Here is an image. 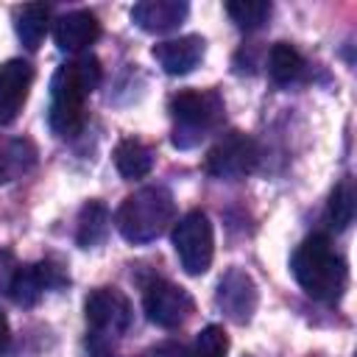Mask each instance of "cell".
Here are the masks:
<instances>
[{
  "label": "cell",
  "mask_w": 357,
  "mask_h": 357,
  "mask_svg": "<svg viewBox=\"0 0 357 357\" xmlns=\"http://www.w3.org/2000/svg\"><path fill=\"white\" fill-rule=\"evenodd\" d=\"M190 6L181 0H142L131 6V20L148 33H165L184 22Z\"/></svg>",
  "instance_id": "cell-14"
},
{
  "label": "cell",
  "mask_w": 357,
  "mask_h": 357,
  "mask_svg": "<svg viewBox=\"0 0 357 357\" xmlns=\"http://www.w3.org/2000/svg\"><path fill=\"white\" fill-rule=\"evenodd\" d=\"M100 36V22L92 11H70L61 14L53 25V39L64 53H81Z\"/></svg>",
  "instance_id": "cell-13"
},
{
  "label": "cell",
  "mask_w": 357,
  "mask_h": 357,
  "mask_svg": "<svg viewBox=\"0 0 357 357\" xmlns=\"http://www.w3.org/2000/svg\"><path fill=\"white\" fill-rule=\"evenodd\" d=\"M259 162V148L257 142L243 134V131H226L206 153L204 167L209 176L223 178V181H240L245 178Z\"/></svg>",
  "instance_id": "cell-7"
},
{
  "label": "cell",
  "mask_w": 357,
  "mask_h": 357,
  "mask_svg": "<svg viewBox=\"0 0 357 357\" xmlns=\"http://www.w3.org/2000/svg\"><path fill=\"white\" fill-rule=\"evenodd\" d=\"M8 346H11V329H8L6 315L0 312V357H6V354H8Z\"/></svg>",
  "instance_id": "cell-25"
},
{
  "label": "cell",
  "mask_w": 357,
  "mask_h": 357,
  "mask_svg": "<svg viewBox=\"0 0 357 357\" xmlns=\"http://www.w3.org/2000/svg\"><path fill=\"white\" fill-rule=\"evenodd\" d=\"M290 271L298 282V287L324 304H335L343 290H346V262L340 259V254L332 248L326 234H312L307 237L290 259Z\"/></svg>",
  "instance_id": "cell-2"
},
{
  "label": "cell",
  "mask_w": 357,
  "mask_h": 357,
  "mask_svg": "<svg viewBox=\"0 0 357 357\" xmlns=\"http://www.w3.org/2000/svg\"><path fill=\"white\" fill-rule=\"evenodd\" d=\"M215 301L226 312V318H231L234 324H248L257 310L259 293H257L254 279L243 268H229L218 282Z\"/></svg>",
  "instance_id": "cell-9"
},
{
  "label": "cell",
  "mask_w": 357,
  "mask_h": 357,
  "mask_svg": "<svg viewBox=\"0 0 357 357\" xmlns=\"http://www.w3.org/2000/svg\"><path fill=\"white\" fill-rule=\"evenodd\" d=\"M142 307H145V315L151 324H156L162 329H176L192 315L195 304H192V296L181 284H173L167 279H153L145 287Z\"/></svg>",
  "instance_id": "cell-8"
},
{
  "label": "cell",
  "mask_w": 357,
  "mask_h": 357,
  "mask_svg": "<svg viewBox=\"0 0 357 357\" xmlns=\"http://www.w3.org/2000/svg\"><path fill=\"white\" fill-rule=\"evenodd\" d=\"M109 231V209L100 201H86L84 209L78 212V226H75V240L81 248H92L103 243Z\"/></svg>",
  "instance_id": "cell-19"
},
{
  "label": "cell",
  "mask_w": 357,
  "mask_h": 357,
  "mask_svg": "<svg viewBox=\"0 0 357 357\" xmlns=\"http://www.w3.org/2000/svg\"><path fill=\"white\" fill-rule=\"evenodd\" d=\"M223 98L215 89H184L170 98L173 117V145L187 151L195 148L204 137L220 128L223 123Z\"/></svg>",
  "instance_id": "cell-4"
},
{
  "label": "cell",
  "mask_w": 357,
  "mask_h": 357,
  "mask_svg": "<svg viewBox=\"0 0 357 357\" xmlns=\"http://www.w3.org/2000/svg\"><path fill=\"white\" fill-rule=\"evenodd\" d=\"M67 284V273L59 262L45 259V262H33V265H22L11 282L8 296L20 304V307H33L47 290H56Z\"/></svg>",
  "instance_id": "cell-10"
},
{
  "label": "cell",
  "mask_w": 357,
  "mask_h": 357,
  "mask_svg": "<svg viewBox=\"0 0 357 357\" xmlns=\"http://www.w3.org/2000/svg\"><path fill=\"white\" fill-rule=\"evenodd\" d=\"M173 248L190 276H201L209 271L215 257V234L209 218L201 209H192L178 218V223L173 226Z\"/></svg>",
  "instance_id": "cell-6"
},
{
  "label": "cell",
  "mask_w": 357,
  "mask_h": 357,
  "mask_svg": "<svg viewBox=\"0 0 357 357\" xmlns=\"http://www.w3.org/2000/svg\"><path fill=\"white\" fill-rule=\"evenodd\" d=\"M36 162V145L31 139H6L0 142V184L20 178Z\"/></svg>",
  "instance_id": "cell-16"
},
{
  "label": "cell",
  "mask_w": 357,
  "mask_h": 357,
  "mask_svg": "<svg viewBox=\"0 0 357 357\" xmlns=\"http://www.w3.org/2000/svg\"><path fill=\"white\" fill-rule=\"evenodd\" d=\"M354 209H357V192H354V181L343 178L332 195H329V220L335 229H349V223L354 220Z\"/></svg>",
  "instance_id": "cell-20"
},
{
  "label": "cell",
  "mask_w": 357,
  "mask_h": 357,
  "mask_svg": "<svg viewBox=\"0 0 357 357\" xmlns=\"http://www.w3.org/2000/svg\"><path fill=\"white\" fill-rule=\"evenodd\" d=\"M226 354H229V335L218 324L204 326L190 351V357H226Z\"/></svg>",
  "instance_id": "cell-22"
},
{
  "label": "cell",
  "mask_w": 357,
  "mask_h": 357,
  "mask_svg": "<svg viewBox=\"0 0 357 357\" xmlns=\"http://www.w3.org/2000/svg\"><path fill=\"white\" fill-rule=\"evenodd\" d=\"M17 271H20V265H17L14 254L8 248H0V293L11 290V282H14Z\"/></svg>",
  "instance_id": "cell-23"
},
{
  "label": "cell",
  "mask_w": 357,
  "mask_h": 357,
  "mask_svg": "<svg viewBox=\"0 0 357 357\" xmlns=\"http://www.w3.org/2000/svg\"><path fill=\"white\" fill-rule=\"evenodd\" d=\"M33 84V67L25 59H8L0 64V123H14L28 100Z\"/></svg>",
  "instance_id": "cell-11"
},
{
  "label": "cell",
  "mask_w": 357,
  "mask_h": 357,
  "mask_svg": "<svg viewBox=\"0 0 357 357\" xmlns=\"http://www.w3.org/2000/svg\"><path fill=\"white\" fill-rule=\"evenodd\" d=\"M153 162H156V151L142 142V139H134V137H126L117 142L114 148V167L123 178H142L153 170Z\"/></svg>",
  "instance_id": "cell-15"
},
{
  "label": "cell",
  "mask_w": 357,
  "mask_h": 357,
  "mask_svg": "<svg viewBox=\"0 0 357 357\" xmlns=\"http://www.w3.org/2000/svg\"><path fill=\"white\" fill-rule=\"evenodd\" d=\"M47 25H50V8L42 6V3H28L17 11V36L20 42L28 47V50H36L47 33Z\"/></svg>",
  "instance_id": "cell-18"
},
{
  "label": "cell",
  "mask_w": 357,
  "mask_h": 357,
  "mask_svg": "<svg viewBox=\"0 0 357 357\" xmlns=\"http://www.w3.org/2000/svg\"><path fill=\"white\" fill-rule=\"evenodd\" d=\"M100 84V61L95 56H81L61 64L50 78V109L47 123L59 137H75L84 126L86 98Z\"/></svg>",
  "instance_id": "cell-1"
},
{
  "label": "cell",
  "mask_w": 357,
  "mask_h": 357,
  "mask_svg": "<svg viewBox=\"0 0 357 357\" xmlns=\"http://www.w3.org/2000/svg\"><path fill=\"white\" fill-rule=\"evenodd\" d=\"M176 218V201L170 195L167 187H159V184H151V187H142L137 192H131L117 215H114V223H117V231L134 243V245H142V243H151L156 237H162L170 223Z\"/></svg>",
  "instance_id": "cell-3"
},
{
  "label": "cell",
  "mask_w": 357,
  "mask_h": 357,
  "mask_svg": "<svg viewBox=\"0 0 357 357\" xmlns=\"http://www.w3.org/2000/svg\"><path fill=\"white\" fill-rule=\"evenodd\" d=\"M226 14L234 20L237 28L257 31V28H262L268 22L271 3L268 0H231V3H226Z\"/></svg>",
  "instance_id": "cell-21"
},
{
  "label": "cell",
  "mask_w": 357,
  "mask_h": 357,
  "mask_svg": "<svg viewBox=\"0 0 357 357\" xmlns=\"http://www.w3.org/2000/svg\"><path fill=\"white\" fill-rule=\"evenodd\" d=\"M268 73L279 86H290L304 75V59L290 42H276L268 53Z\"/></svg>",
  "instance_id": "cell-17"
},
{
  "label": "cell",
  "mask_w": 357,
  "mask_h": 357,
  "mask_svg": "<svg viewBox=\"0 0 357 357\" xmlns=\"http://www.w3.org/2000/svg\"><path fill=\"white\" fill-rule=\"evenodd\" d=\"M148 357H190V351L184 346H178V343H165V346L153 349Z\"/></svg>",
  "instance_id": "cell-24"
},
{
  "label": "cell",
  "mask_w": 357,
  "mask_h": 357,
  "mask_svg": "<svg viewBox=\"0 0 357 357\" xmlns=\"http://www.w3.org/2000/svg\"><path fill=\"white\" fill-rule=\"evenodd\" d=\"M84 315L92 329V346H109L131 326V304L117 287H98L84 301Z\"/></svg>",
  "instance_id": "cell-5"
},
{
  "label": "cell",
  "mask_w": 357,
  "mask_h": 357,
  "mask_svg": "<svg viewBox=\"0 0 357 357\" xmlns=\"http://www.w3.org/2000/svg\"><path fill=\"white\" fill-rule=\"evenodd\" d=\"M151 53L167 75H187L204 59V39L195 33H187L178 39H165V42L153 45Z\"/></svg>",
  "instance_id": "cell-12"
}]
</instances>
